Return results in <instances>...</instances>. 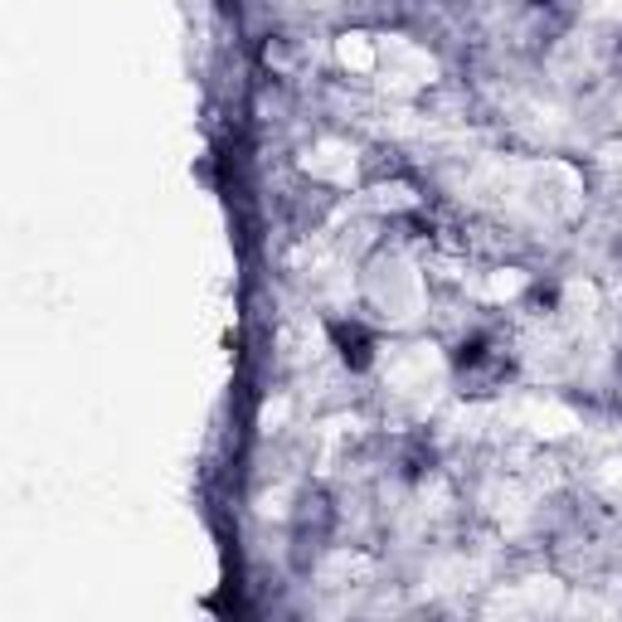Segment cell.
<instances>
[{
    "instance_id": "obj_1",
    "label": "cell",
    "mask_w": 622,
    "mask_h": 622,
    "mask_svg": "<svg viewBox=\"0 0 622 622\" xmlns=\"http://www.w3.org/2000/svg\"><path fill=\"white\" fill-rule=\"evenodd\" d=\"M331 340H336L340 360H346L350 370H365V365H370L374 340H370L365 326H356V321H331Z\"/></svg>"
},
{
    "instance_id": "obj_2",
    "label": "cell",
    "mask_w": 622,
    "mask_h": 622,
    "mask_svg": "<svg viewBox=\"0 0 622 622\" xmlns=\"http://www.w3.org/2000/svg\"><path fill=\"white\" fill-rule=\"evenodd\" d=\"M531 6H545V0H531Z\"/></svg>"
}]
</instances>
